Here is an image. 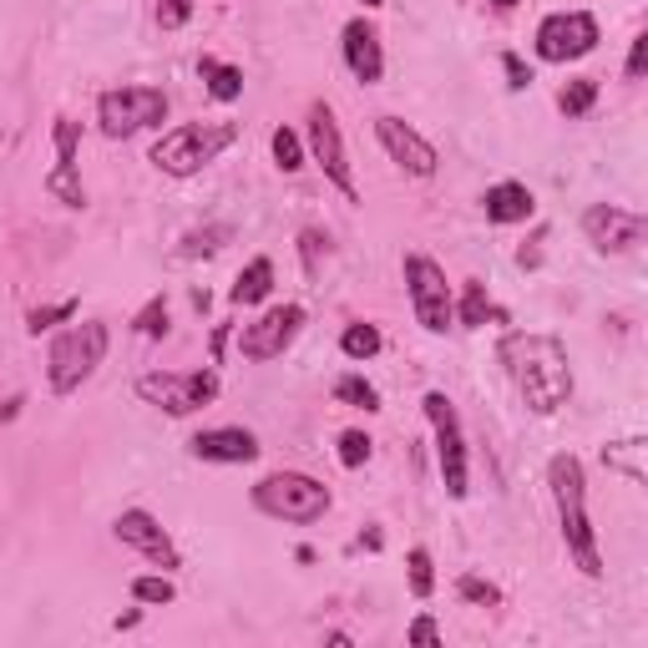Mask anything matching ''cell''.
Segmentation results:
<instances>
[{"instance_id": "9a60e30c", "label": "cell", "mask_w": 648, "mask_h": 648, "mask_svg": "<svg viewBox=\"0 0 648 648\" xmlns=\"http://www.w3.org/2000/svg\"><path fill=\"white\" fill-rule=\"evenodd\" d=\"M375 137H380V147L390 152V162H396L400 172H410V178H436L441 168V152L431 143H425L410 122L400 117H375Z\"/></svg>"}, {"instance_id": "f35d334b", "label": "cell", "mask_w": 648, "mask_h": 648, "mask_svg": "<svg viewBox=\"0 0 648 648\" xmlns=\"http://www.w3.org/2000/svg\"><path fill=\"white\" fill-rule=\"evenodd\" d=\"M319 249H325V239H319L315 228H305V234H299V253H305V269H309V274L319 269Z\"/></svg>"}, {"instance_id": "4dcf8cb0", "label": "cell", "mask_w": 648, "mask_h": 648, "mask_svg": "<svg viewBox=\"0 0 648 648\" xmlns=\"http://www.w3.org/2000/svg\"><path fill=\"white\" fill-rule=\"evenodd\" d=\"M67 319H77V299H61V305H41L26 315V330L31 334H46L56 330V325H67Z\"/></svg>"}, {"instance_id": "5bb4252c", "label": "cell", "mask_w": 648, "mask_h": 648, "mask_svg": "<svg viewBox=\"0 0 648 648\" xmlns=\"http://www.w3.org/2000/svg\"><path fill=\"white\" fill-rule=\"evenodd\" d=\"M648 234V218L634 208H618V203H593L582 213V239L593 243L598 253H628L638 249Z\"/></svg>"}, {"instance_id": "2e32d148", "label": "cell", "mask_w": 648, "mask_h": 648, "mask_svg": "<svg viewBox=\"0 0 648 648\" xmlns=\"http://www.w3.org/2000/svg\"><path fill=\"white\" fill-rule=\"evenodd\" d=\"M187 456L213 466H243V462H259V436L243 431V425H213V431H198L187 441Z\"/></svg>"}, {"instance_id": "d590c367", "label": "cell", "mask_w": 648, "mask_h": 648, "mask_svg": "<svg viewBox=\"0 0 648 648\" xmlns=\"http://www.w3.org/2000/svg\"><path fill=\"white\" fill-rule=\"evenodd\" d=\"M502 71H507V87H512V92H527L532 87V67L516 52H502Z\"/></svg>"}, {"instance_id": "30bf717a", "label": "cell", "mask_w": 648, "mask_h": 648, "mask_svg": "<svg viewBox=\"0 0 648 648\" xmlns=\"http://www.w3.org/2000/svg\"><path fill=\"white\" fill-rule=\"evenodd\" d=\"M598 15L588 11H553L543 15V26H537V36H532V46H537V61H547V67H568V61H582L588 52H598Z\"/></svg>"}, {"instance_id": "b9f144b4", "label": "cell", "mask_w": 648, "mask_h": 648, "mask_svg": "<svg viewBox=\"0 0 648 648\" xmlns=\"http://www.w3.org/2000/svg\"><path fill=\"white\" fill-rule=\"evenodd\" d=\"M491 5H497V11H512V5H522V0H491Z\"/></svg>"}, {"instance_id": "ac0fdd59", "label": "cell", "mask_w": 648, "mask_h": 648, "mask_svg": "<svg viewBox=\"0 0 648 648\" xmlns=\"http://www.w3.org/2000/svg\"><path fill=\"white\" fill-rule=\"evenodd\" d=\"M481 208H487V224H527L537 213V198L527 183H491Z\"/></svg>"}, {"instance_id": "d6986e66", "label": "cell", "mask_w": 648, "mask_h": 648, "mask_svg": "<svg viewBox=\"0 0 648 648\" xmlns=\"http://www.w3.org/2000/svg\"><path fill=\"white\" fill-rule=\"evenodd\" d=\"M198 77H203V87H208L213 102H239L243 96V67H234V61L198 56Z\"/></svg>"}, {"instance_id": "f1b7e54d", "label": "cell", "mask_w": 648, "mask_h": 648, "mask_svg": "<svg viewBox=\"0 0 648 648\" xmlns=\"http://www.w3.org/2000/svg\"><path fill=\"white\" fill-rule=\"evenodd\" d=\"M133 598L147 603V609H162V603L178 598V588H172L168 572H143V578H133Z\"/></svg>"}, {"instance_id": "836d02e7", "label": "cell", "mask_w": 648, "mask_h": 648, "mask_svg": "<svg viewBox=\"0 0 648 648\" xmlns=\"http://www.w3.org/2000/svg\"><path fill=\"white\" fill-rule=\"evenodd\" d=\"M228 239V228H203V234H187L183 249H178V259H198V253H218Z\"/></svg>"}, {"instance_id": "603a6c76", "label": "cell", "mask_w": 648, "mask_h": 648, "mask_svg": "<svg viewBox=\"0 0 648 648\" xmlns=\"http://www.w3.org/2000/svg\"><path fill=\"white\" fill-rule=\"evenodd\" d=\"M593 102H598V81L593 77H572L562 92H557V112L568 122H578V117H588L593 112Z\"/></svg>"}, {"instance_id": "4316f807", "label": "cell", "mask_w": 648, "mask_h": 648, "mask_svg": "<svg viewBox=\"0 0 648 648\" xmlns=\"http://www.w3.org/2000/svg\"><path fill=\"white\" fill-rule=\"evenodd\" d=\"M46 193L56 203H67V208H87V187H81L77 168H52L46 172Z\"/></svg>"}, {"instance_id": "8d00e7d4", "label": "cell", "mask_w": 648, "mask_h": 648, "mask_svg": "<svg viewBox=\"0 0 648 648\" xmlns=\"http://www.w3.org/2000/svg\"><path fill=\"white\" fill-rule=\"evenodd\" d=\"M644 71H648V36L638 31V36H634V46H628V67H623V77H628V81H638Z\"/></svg>"}, {"instance_id": "8992f818", "label": "cell", "mask_w": 648, "mask_h": 648, "mask_svg": "<svg viewBox=\"0 0 648 648\" xmlns=\"http://www.w3.org/2000/svg\"><path fill=\"white\" fill-rule=\"evenodd\" d=\"M162 122H168V92H158V87H112L96 96V127L112 143H127Z\"/></svg>"}, {"instance_id": "277c9868", "label": "cell", "mask_w": 648, "mask_h": 648, "mask_svg": "<svg viewBox=\"0 0 648 648\" xmlns=\"http://www.w3.org/2000/svg\"><path fill=\"white\" fill-rule=\"evenodd\" d=\"M234 137H239L234 122H183V127L162 133L147 158H152V168L168 172V178H193V172H203L208 162H218V152H224Z\"/></svg>"}, {"instance_id": "1f68e13d", "label": "cell", "mask_w": 648, "mask_h": 648, "mask_svg": "<svg viewBox=\"0 0 648 648\" xmlns=\"http://www.w3.org/2000/svg\"><path fill=\"white\" fill-rule=\"evenodd\" d=\"M456 593H462L466 603H481V609H497V603H502V588L477 578V572H462V578H456Z\"/></svg>"}, {"instance_id": "9c48e42d", "label": "cell", "mask_w": 648, "mask_h": 648, "mask_svg": "<svg viewBox=\"0 0 648 648\" xmlns=\"http://www.w3.org/2000/svg\"><path fill=\"white\" fill-rule=\"evenodd\" d=\"M406 289H410V309H416V325L425 334H446L456 325V299H451L446 269L431 259V253H406Z\"/></svg>"}, {"instance_id": "7402d4cb", "label": "cell", "mask_w": 648, "mask_h": 648, "mask_svg": "<svg viewBox=\"0 0 648 648\" xmlns=\"http://www.w3.org/2000/svg\"><path fill=\"white\" fill-rule=\"evenodd\" d=\"M456 319H462L466 330H481L487 319H497V305H491V289L481 278H466L462 284V305H456Z\"/></svg>"}, {"instance_id": "7c38bea8", "label": "cell", "mask_w": 648, "mask_h": 648, "mask_svg": "<svg viewBox=\"0 0 648 648\" xmlns=\"http://www.w3.org/2000/svg\"><path fill=\"white\" fill-rule=\"evenodd\" d=\"M112 537H117L122 547L143 553L147 562H158L162 572H178V568H183V553H178V543H172V532L162 527V522L147 512V507H127V512L112 522Z\"/></svg>"}, {"instance_id": "3957f363", "label": "cell", "mask_w": 648, "mask_h": 648, "mask_svg": "<svg viewBox=\"0 0 648 648\" xmlns=\"http://www.w3.org/2000/svg\"><path fill=\"white\" fill-rule=\"evenodd\" d=\"M106 360V325L102 319H81L71 330H61L46 350V385L52 396H77L81 385L96 375V365Z\"/></svg>"}, {"instance_id": "e575fe53", "label": "cell", "mask_w": 648, "mask_h": 648, "mask_svg": "<svg viewBox=\"0 0 648 648\" xmlns=\"http://www.w3.org/2000/svg\"><path fill=\"white\" fill-rule=\"evenodd\" d=\"M193 5H198V0H158V26H162V31L187 26V15H193Z\"/></svg>"}, {"instance_id": "6da1fadb", "label": "cell", "mask_w": 648, "mask_h": 648, "mask_svg": "<svg viewBox=\"0 0 648 648\" xmlns=\"http://www.w3.org/2000/svg\"><path fill=\"white\" fill-rule=\"evenodd\" d=\"M502 365L532 416H553L572 400V360L557 334H507Z\"/></svg>"}, {"instance_id": "4fadbf2b", "label": "cell", "mask_w": 648, "mask_h": 648, "mask_svg": "<svg viewBox=\"0 0 648 648\" xmlns=\"http://www.w3.org/2000/svg\"><path fill=\"white\" fill-rule=\"evenodd\" d=\"M299 330H305V309L299 305H274V309H264V315L253 319V325H243L239 350H243V360L264 365V360L284 355V350L299 340Z\"/></svg>"}, {"instance_id": "83f0119b", "label": "cell", "mask_w": 648, "mask_h": 648, "mask_svg": "<svg viewBox=\"0 0 648 648\" xmlns=\"http://www.w3.org/2000/svg\"><path fill=\"white\" fill-rule=\"evenodd\" d=\"M168 319H172V315H168V299H162V294H152V299H147V305L133 315V330L143 334V340H162V334L172 330Z\"/></svg>"}, {"instance_id": "60d3db41", "label": "cell", "mask_w": 648, "mask_h": 648, "mask_svg": "<svg viewBox=\"0 0 648 648\" xmlns=\"http://www.w3.org/2000/svg\"><path fill=\"white\" fill-rule=\"evenodd\" d=\"M15 416H21V396H11L5 406H0V421H15Z\"/></svg>"}, {"instance_id": "ffe728a7", "label": "cell", "mask_w": 648, "mask_h": 648, "mask_svg": "<svg viewBox=\"0 0 648 648\" xmlns=\"http://www.w3.org/2000/svg\"><path fill=\"white\" fill-rule=\"evenodd\" d=\"M644 451H648V441H644V436L609 441V446H603V466H609V471H618V477H628V481H634V487H644V481H648Z\"/></svg>"}, {"instance_id": "f546056e", "label": "cell", "mask_w": 648, "mask_h": 648, "mask_svg": "<svg viewBox=\"0 0 648 648\" xmlns=\"http://www.w3.org/2000/svg\"><path fill=\"white\" fill-rule=\"evenodd\" d=\"M269 147H274L278 172H299V168H305V143H299V133H289V127H274Z\"/></svg>"}, {"instance_id": "e0dca14e", "label": "cell", "mask_w": 648, "mask_h": 648, "mask_svg": "<svg viewBox=\"0 0 648 648\" xmlns=\"http://www.w3.org/2000/svg\"><path fill=\"white\" fill-rule=\"evenodd\" d=\"M340 46H344V67H350V77L360 81V87H375V81L385 77V46H380V31L365 21V15H355L350 26L340 31Z\"/></svg>"}, {"instance_id": "d6a6232c", "label": "cell", "mask_w": 648, "mask_h": 648, "mask_svg": "<svg viewBox=\"0 0 648 648\" xmlns=\"http://www.w3.org/2000/svg\"><path fill=\"white\" fill-rule=\"evenodd\" d=\"M371 451H375V441L365 436V431H340V466H365L371 462Z\"/></svg>"}, {"instance_id": "484cf974", "label": "cell", "mask_w": 648, "mask_h": 648, "mask_svg": "<svg viewBox=\"0 0 648 648\" xmlns=\"http://www.w3.org/2000/svg\"><path fill=\"white\" fill-rule=\"evenodd\" d=\"M406 582H410V598H431V593H436V562H431V553H425V547H410Z\"/></svg>"}, {"instance_id": "ba28073f", "label": "cell", "mask_w": 648, "mask_h": 648, "mask_svg": "<svg viewBox=\"0 0 648 648\" xmlns=\"http://www.w3.org/2000/svg\"><path fill=\"white\" fill-rule=\"evenodd\" d=\"M421 410L431 431H436V462H441V481H446V497L451 502H466L471 491V477H466V436H462V416L451 406L446 390H425Z\"/></svg>"}, {"instance_id": "ab89813d", "label": "cell", "mask_w": 648, "mask_h": 648, "mask_svg": "<svg viewBox=\"0 0 648 648\" xmlns=\"http://www.w3.org/2000/svg\"><path fill=\"white\" fill-rule=\"evenodd\" d=\"M224 344H228V325H218V330H213V365L224 360Z\"/></svg>"}, {"instance_id": "74e56055", "label": "cell", "mask_w": 648, "mask_h": 648, "mask_svg": "<svg viewBox=\"0 0 648 648\" xmlns=\"http://www.w3.org/2000/svg\"><path fill=\"white\" fill-rule=\"evenodd\" d=\"M406 638H410V644H431V648H436V644H441L436 618H425V613H421V618H416V623L406 628Z\"/></svg>"}, {"instance_id": "44dd1931", "label": "cell", "mask_w": 648, "mask_h": 648, "mask_svg": "<svg viewBox=\"0 0 648 648\" xmlns=\"http://www.w3.org/2000/svg\"><path fill=\"white\" fill-rule=\"evenodd\" d=\"M269 289H274V259L259 253V259H249V269L234 278L228 299H234V305H259V299H269Z\"/></svg>"}, {"instance_id": "d4e9b609", "label": "cell", "mask_w": 648, "mask_h": 648, "mask_svg": "<svg viewBox=\"0 0 648 648\" xmlns=\"http://www.w3.org/2000/svg\"><path fill=\"white\" fill-rule=\"evenodd\" d=\"M334 400H340V406H360V410H380V390L355 371L334 380Z\"/></svg>"}, {"instance_id": "5b68a950", "label": "cell", "mask_w": 648, "mask_h": 648, "mask_svg": "<svg viewBox=\"0 0 648 648\" xmlns=\"http://www.w3.org/2000/svg\"><path fill=\"white\" fill-rule=\"evenodd\" d=\"M253 507L274 522H289V527H309L330 512V487L305 471H269V477L253 481Z\"/></svg>"}, {"instance_id": "52a82bcc", "label": "cell", "mask_w": 648, "mask_h": 648, "mask_svg": "<svg viewBox=\"0 0 648 648\" xmlns=\"http://www.w3.org/2000/svg\"><path fill=\"white\" fill-rule=\"evenodd\" d=\"M218 371H152L137 380V396L147 400V406L168 410V416H198V410H208L213 400H218Z\"/></svg>"}, {"instance_id": "cb8c5ba5", "label": "cell", "mask_w": 648, "mask_h": 648, "mask_svg": "<svg viewBox=\"0 0 648 648\" xmlns=\"http://www.w3.org/2000/svg\"><path fill=\"white\" fill-rule=\"evenodd\" d=\"M380 330L375 325H344V334H340V355L344 360H375L380 355Z\"/></svg>"}, {"instance_id": "8fae6325", "label": "cell", "mask_w": 648, "mask_h": 648, "mask_svg": "<svg viewBox=\"0 0 648 648\" xmlns=\"http://www.w3.org/2000/svg\"><path fill=\"white\" fill-rule=\"evenodd\" d=\"M309 158H315V168L340 187L344 198L350 203L360 198L355 172H350V152H344V137H340V122H334L330 102H309Z\"/></svg>"}, {"instance_id": "7bdbcfd3", "label": "cell", "mask_w": 648, "mask_h": 648, "mask_svg": "<svg viewBox=\"0 0 648 648\" xmlns=\"http://www.w3.org/2000/svg\"><path fill=\"white\" fill-rule=\"evenodd\" d=\"M360 5H365V11H375V5H385V0H360Z\"/></svg>"}, {"instance_id": "7a4b0ae2", "label": "cell", "mask_w": 648, "mask_h": 648, "mask_svg": "<svg viewBox=\"0 0 648 648\" xmlns=\"http://www.w3.org/2000/svg\"><path fill=\"white\" fill-rule=\"evenodd\" d=\"M547 491H553L557 527H562V543H568V557L578 562V572L582 578H603V553H598L593 516H588V471H582L572 451H557L547 462Z\"/></svg>"}]
</instances>
